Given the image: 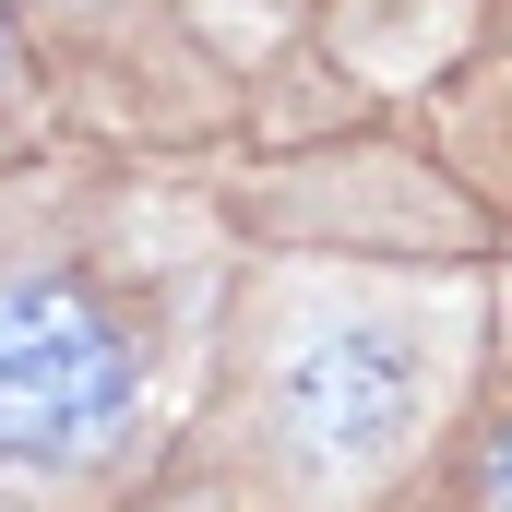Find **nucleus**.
Wrapping results in <instances>:
<instances>
[{
	"label": "nucleus",
	"instance_id": "f257e3e1",
	"mask_svg": "<svg viewBox=\"0 0 512 512\" xmlns=\"http://www.w3.org/2000/svg\"><path fill=\"white\" fill-rule=\"evenodd\" d=\"M131 429V334L60 274H0V477H72Z\"/></svg>",
	"mask_w": 512,
	"mask_h": 512
},
{
	"label": "nucleus",
	"instance_id": "f03ea898",
	"mask_svg": "<svg viewBox=\"0 0 512 512\" xmlns=\"http://www.w3.org/2000/svg\"><path fill=\"white\" fill-rule=\"evenodd\" d=\"M417 405H429V358H417V334H393V322L298 334V358L274 370L286 441H298L310 465H334V477H370L393 441L417 429Z\"/></svg>",
	"mask_w": 512,
	"mask_h": 512
},
{
	"label": "nucleus",
	"instance_id": "7ed1b4c3",
	"mask_svg": "<svg viewBox=\"0 0 512 512\" xmlns=\"http://www.w3.org/2000/svg\"><path fill=\"white\" fill-rule=\"evenodd\" d=\"M477 501H489V512H512V417L489 429V465H477Z\"/></svg>",
	"mask_w": 512,
	"mask_h": 512
},
{
	"label": "nucleus",
	"instance_id": "20e7f679",
	"mask_svg": "<svg viewBox=\"0 0 512 512\" xmlns=\"http://www.w3.org/2000/svg\"><path fill=\"white\" fill-rule=\"evenodd\" d=\"M0 84H12V24H0Z\"/></svg>",
	"mask_w": 512,
	"mask_h": 512
}]
</instances>
